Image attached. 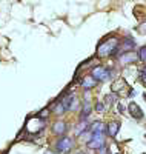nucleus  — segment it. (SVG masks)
Here are the masks:
<instances>
[{"label": "nucleus", "instance_id": "6", "mask_svg": "<svg viewBox=\"0 0 146 154\" xmlns=\"http://www.w3.org/2000/svg\"><path fill=\"white\" fill-rule=\"evenodd\" d=\"M97 83H99V82H97L92 75H85L83 79H82V82H80V85L83 86L85 91H91L92 88H96V86H97Z\"/></svg>", "mask_w": 146, "mask_h": 154}, {"label": "nucleus", "instance_id": "8", "mask_svg": "<svg viewBox=\"0 0 146 154\" xmlns=\"http://www.w3.org/2000/svg\"><path fill=\"white\" fill-rule=\"evenodd\" d=\"M135 46V42H134V38H131V37H126L125 40L120 42V51L122 53H129V51H132Z\"/></svg>", "mask_w": 146, "mask_h": 154}, {"label": "nucleus", "instance_id": "21", "mask_svg": "<svg viewBox=\"0 0 146 154\" xmlns=\"http://www.w3.org/2000/svg\"><path fill=\"white\" fill-rule=\"evenodd\" d=\"M140 31H141V32H146V23H143V26L140 28Z\"/></svg>", "mask_w": 146, "mask_h": 154}, {"label": "nucleus", "instance_id": "4", "mask_svg": "<svg viewBox=\"0 0 146 154\" xmlns=\"http://www.w3.org/2000/svg\"><path fill=\"white\" fill-rule=\"evenodd\" d=\"M103 146H105V136H103V133L94 134L92 139L88 142V148H91V149H100Z\"/></svg>", "mask_w": 146, "mask_h": 154}, {"label": "nucleus", "instance_id": "18", "mask_svg": "<svg viewBox=\"0 0 146 154\" xmlns=\"http://www.w3.org/2000/svg\"><path fill=\"white\" fill-rule=\"evenodd\" d=\"M105 109H106V106H105L103 102H97V103H96V111L97 112H103Z\"/></svg>", "mask_w": 146, "mask_h": 154}, {"label": "nucleus", "instance_id": "10", "mask_svg": "<svg viewBox=\"0 0 146 154\" xmlns=\"http://www.w3.org/2000/svg\"><path fill=\"white\" fill-rule=\"evenodd\" d=\"M111 89H112V93H114V94H117V93H122L123 89H129V88H128L125 79H117V80L112 83Z\"/></svg>", "mask_w": 146, "mask_h": 154}, {"label": "nucleus", "instance_id": "19", "mask_svg": "<svg viewBox=\"0 0 146 154\" xmlns=\"http://www.w3.org/2000/svg\"><path fill=\"white\" fill-rule=\"evenodd\" d=\"M99 154H109V151H108V148H106V146H103V148L99 149Z\"/></svg>", "mask_w": 146, "mask_h": 154}, {"label": "nucleus", "instance_id": "1", "mask_svg": "<svg viewBox=\"0 0 146 154\" xmlns=\"http://www.w3.org/2000/svg\"><path fill=\"white\" fill-rule=\"evenodd\" d=\"M120 51V40L117 37H108L97 45V56L99 57H109L115 56Z\"/></svg>", "mask_w": 146, "mask_h": 154}, {"label": "nucleus", "instance_id": "7", "mask_svg": "<svg viewBox=\"0 0 146 154\" xmlns=\"http://www.w3.org/2000/svg\"><path fill=\"white\" fill-rule=\"evenodd\" d=\"M52 134H56V136H63L66 133V130H68V126H66V123L63 120H57L54 125H52Z\"/></svg>", "mask_w": 146, "mask_h": 154}, {"label": "nucleus", "instance_id": "12", "mask_svg": "<svg viewBox=\"0 0 146 154\" xmlns=\"http://www.w3.org/2000/svg\"><path fill=\"white\" fill-rule=\"evenodd\" d=\"M91 111H92V106H91V103H89V102H85V103H83V106H82V114H80V120H86V119L89 117Z\"/></svg>", "mask_w": 146, "mask_h": 154}, {"label": "nucleus", "instance_id": "20", "mask_svg": "<svg viewBox=\"0 0 146 154\" xmlns=\"http://www.w3.org/2000/svg\"><path fill=\"white\" fill-rule=\"evenodd\" d=\"M141 82H143V85L146 86V74H144L143 71H141Z\"/></svg>", "mask_w": 146, "mask_h": 154}, {"label": "nucleus", "instance_id": "9", "mask_svg": "<svg viewBox=\"0 0 146 154\" xmlns=\"http://www.w3.org/2000/svg\"><path fill=\"white\" fill-rule=\"evenodd\" d=\"M128 109H129V112H131V116H132V117H134V119H141L143 117V111L140 109V106L135 103V102H131V103H129V106H128Z\"/></svg>", "mask_w": 146, "mask_h": 154}, {"label": "nucleus", "instance_id": "24", "mask_svg": "<svg viewBox=\"0 0 146 154\" xmlns=\"http://www.w3.org/2000/svg\"><path fill=\"white\" fill-rule=\"evenodd\" d=\"M74 154H86L85 151H77V152H74Z\"/></svg>", "mask_w": 146, "mask_h": 154}, {"label": "nucleus", "instance_id": "14", "mask_svg": "<svg viewBox=\"0 0 146 154\" xmlns=\"http://www.w3.org/2000/svg\"><path fill=\"white\" fill-rule=\"evenodd\" d=\"M65 106L62 105V102H56L54 103V108H52V114H56V116H62L65 114Z\"/></svg>", "mask_w": 146, "mask_h": 154}, {"label": "nucleus", "instance_id": "15", "mask_svg": "<svg viewBox=\"0 0 146 154\" xmlns=\"http://www.w3.org/2000/svg\"><path fill=\"white\" fill-rule=\"evenodd\" d=\"M49 112H51V108L48 106V108H43L42 111H38L35 116H37V117H40V119H45V120H46V117L49 116Z\"/></svg>", "mask_w": 146, "mask_h": 154}, {"label": "nucleus", "instance_id": "22", "mask_svg": "<svg viewBox=\"0 0 146 154\" xmlns=\"http://www.w3.org/2000/svg\"><path fill=\"white\" fill-rule=\"evenodd\" d=\"M118 111H120V112H123V111H125V108H123V105H120V103H118Z\"/></svg>", "mask_w": 146, "mask_h": 154}, {"label": "nucleus", "instance_id": "3", "mask_svg": "<svg viewBox=\"0 0 146 154\" xmlns=\"http://www.w3.org/2000/svg\"><path fill=\"white\" fill-rule=\"evenodd\" d=\"M91 75L94 77L97 82H105L111 77V71L108 68H105V66H96L94 69H92Z\"/></svg>", "mask_w": 146, "mask_h": 154}, {"label": "nucleus", "instance_id": "13", "mask_svg": "<svg viewBox=\"0 0 146 154\" xmlns=\"http://www.w3.org/2000/svg\"><path fill=\"white\" fill-rule=\"evenodd\" d=\"M89 130H91L92 134H100V133H103V131L106 130V126H105L102 122H94V123L91 125Z\"/></svg>", "mask_w": 146, "mask_h": 154}, {"label": "nucleus", "instance_id": "2", "mask_svg": "<svg viewBox=\"0 0 146 154\" xmlns=\"http://www.w3.org/2000/svg\"><path fill=\"white\" fill-rule=\"evenodd\" d=\"M54 148H56V152H59V154L69 152V151L74 148V139L66 137V136H62V137L57 140V142H56Z\"/></svg>", "mask_w": 146, "mask_h": 154}, {"label": "nucleus", "instance_id": "11", "mask_svg": "<svg viewBox=\"0 0 146 154\" xmlns=\"http://www.w3.org/2000/svg\"><path fill=\"white\" fill-rule=\"evenodd\" d=\"M118 130H120V123L118 122H111L108 126H106V133L109 134V137H115Z\"/></svg>", "mask_w": 146, "mask_h": 154}, {"label": "nucleus", "instance_id": "5", "mask_svg": "<svg viewBox=\"0 0 146 154\" xmlns=\"http://www.w3.org/2000/svg\"><path fill=\"white\" fill-rule=\"evenodd\" d=\"M138 59V56L134 53V51H129V53H122V56L118 57L122 65H131V63H134L135 60Z\"/></svg>", "mask_w": 146, "mask_h": 154}, {"label": "nucleus", "instance_id": "17", "mask_svg": "<svg viewBox=\"0 0 146 154\" xmlns=\"http://www.w3.org/2000/svg\"><path fill=\"white\" fill-rule=\"evenodd\" d=\"M105 100H106V103L111 105V103H114V102L117 100V94H114V93H112V94H108V96L105 97Z\"/></svg>", "mask_w": 146, "mask_h": 154}, {"label": "nucleus", "instance_id": "16", "mask_svg": "<svg viewBox=\"0 0 146 154\" xmlns=\"http://www.w3.org/2000/svg\"><path fill=\"white\" fill-rule=\"evenodd\" d=\"M137 56H138V60H141V62L146 63V46H141V48L138 49Z\"/></svg>", "mask_w": 146, "mask_h": 154}, {"label": "nucleus", "instance_id": "23", "mask_svg": "<svg viewBox=\"0 0 146 154\" xmlns=\"http://www.w3.org/2000/svg\"><path fill=\"white\" fill-rule=\"evenodd\" d=\"M45 154H59V152H54V151H45Z\"/></svg>", "mask_w": 146, "mask_h": 154}]
</instances>
